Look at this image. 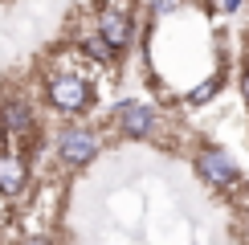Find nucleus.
<instances>
[{
  "instance_id": "f257e3e1",
  "label": "nucleus",
  "mask_w": 249,
  "mask_h": 245,
  "mask_svg": "<svg viewBox=\"0 0 249 245\" xmlns=\"http://www.w3.org/2000/svg\"><path fill=\"white\" fill-rule=\"evenodd\" d=\"M45 102L57 115H82L94 102V82L78 70H57V74L45 78Z\"/></svg>"
},
{
  "instance_id": "f03ea898",
  "label": "nucleus",
  "mask_w": 249,
  "mask_h": 245,
  "mask_svg": "<svg viewBox=\"0 0 249 245\" xmlns=\"http://www.w3.org/2000/svg\"><path fill=\"white\" fill-rule=\"evenodd\" d=\"M94 33L107 41L115 53H123V49L131 45V37H135V17H131V4H127V0H102L98 13H94Z\"/></svg>"
},
{
  "instance_id": "7ed1b4c3",
  "label": "nucleus",
  "mask_w": 249,
  "mask_h": 245,
  "mask_svg": "<svg viewBox=\"0 0 249 245\" xmlns=\"http://www.w3.org/2000/svg\"><path fill=\"white\" fill-rule=\"evenodd\" d=\"M110 122H115V131L127 135V139H151L163 119H160V110H155L151 102L123 98V102H115V110H110Z\"/></svg>"
},
{
  "instance_id": "20e7f679",
  "label": "nucleus",
  "mask_w": 249,
  "mask_h": 245,
  "mask_svg": "<svg viewBox=\"0 0 249 245\" xmlns=\"http://www.w3.org/2000/svg\"><path fill=\"white\" fill-rule=\"evenodd\" d=\"M196 172H200V180L209 188H221V192L241 184V168H237V159L225 147H200L196 151Z\"/></svg>"
},
{
  "instance_id": "39448f33",
  "label": "nucleus",
  "mask_w": 249,
  "mask_h": 245,
  "mask_svg": "<svg viewBox=\"0 0 249 245\" xmlns=\"http://www.w3.org/2000/svg\"><path fill=\"white\" fill-rule=\"evenodd\" d=\"M98 147H102V139H98V131H90V127H66L57 135V159L70 163V168H86V163L98 156Z\"/></svg>"
},
{
  "instance_id": "423d86ee",
  "label": "nucleus",
  "mask_w": 249,
  "mask_h": 245,
  "mask_svg": "<svg viewBox=\"0 0 249 245\" xmlns=\"http://www.w3.org/2000/svg\"><path fill=\"white\" fill-rule=\"evenodd\" d=\"M29 192V159L17 147H0V196L20 200Z\"/></svg>"
},
{
  "instance_id": "0eeeda50",
  "label": "nucleus",
  "mask_w": 249,
  "mask_h": 245,
  "mask_svg": "<svg viewBox=\"0 0 249 245\" xmlns=\"http://www.w3.org/2000/svg\"><path fill=\"white\" fill-rule=\"evenodd\" d=\"M0 127H4V135L8 139H33V131H37V122H33V110H29V102L25 98H8L4 106H0Z\"/></svg>"
},
{
  "instance_id": "6e6552de",
  "label": "nucleus",
  "mask_w": 249,
  "mask_h": 245,
  "mask_svg": "<svg viewBox=\"0 0 249 245\" xmlns=\"http://www.w3.org/2000/svg\"><path fill=\"white\" fill-rule=\"evenodd\" d=\"M78 49H82V53H86L90 61H94V66H107V61L115 57V49H110L107 41L94 33V29H90V37H82V41H78Z\"/></svg>"
},
{
  "instance_id": "1a4fd4ad",
  "label": "nucleus",
  "mask_w": 249,
  "mask_h": 245,
  "mask_svg": "<svg viewBox=\"0 0 249 245\" xmlns=\"http://www.w3.org/2000/svg\"><path fill=\"white\" fill-rule=\"evenodd\" d=\"M216 90H221V74H213V78H204L200 86H196L192 94H188V102H192V106H204V102H213V98H216Z\"/></svg>"
},
{
  "instance_id": "9d476101",
  "label": "nucleus",
  "mask_w": 249,
  "mask_h": 245,
  "mask_svg": "<svg viewBox=\"0 0 249 245\" xmlns=\"http://www.w3.org/2000/svg\"><path fill=\"white\" fill-rule=\"evenodd\" d=\"M180 4L184 0H151V17H172V13H180Z\"/></svg>"
},
{
  "instance_id": "9b49d317",
  "label": "nucleus",
  "mask_w": 249,
  "mask_h": 245,
  "mask_svg": "<svg viewBox=\"0 0 249 245\" xmlns=\"http://www.w3.org/2000/svg\"><path fill=\"white\" fill-rule=\"evenodd\" d=\"M204 4H213L216 13H225V17H233V13H241L245 0H204Z\"/></svg>"
},
{
  "instance_id": "f8f14e48",
  "label": "nucleus",
  "mask_w": 249,
  "mask_h": 245,
  "mask_svg": "<svg viewBox=\"0 0 249 245\" xmlns=\"http://www.w3.org/2000/svg\"><path fill=\"white\" fill-rule=\"evenodd\" d=\"M237 86H241V102H245V106H249V66L241 70V82H237Z\"/></svg>"
},
{
  "instance_id": "ddd939ff",
  "label": "nucleus",
  "mask_w": 249,
  "mask_h": 245,
  "mask_svg": "<svg viewBox=\"0 0 249 245\" xmlns=\"http://www.w3.org/2000/svg\"><path fill=\"white\" fill-rule=\"evenodd\" d=\"M0 225H4V209H0Z\"/></svg>"
},
{
  "instance_id": "4468645a",
  "label": "nucleus",
  "mask_w": 249,
  "mask_h": 245,
  "mask_svg": "<svg viewBox=\"0 0 249 245\" xmlns=\"http://www.w3.org/2000/svg\"><path fill=\"white\" fill-rule=\"evenodd\" d=\"M245 45H249V29H245Z\"/></svg>"
}]
</instances>
